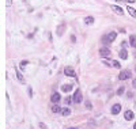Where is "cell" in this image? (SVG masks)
<instances>
[{
	"label": "cell",
	"mask_w": 136,
	"mask_h": 129,
	"mask_svg": "<svg viewBox=\"0 0 136 129\" xmlns=\"http://www.w3.org/2000/svg\"><path fill=\"white\" fill-rule=\"evenodd\" d=\"M127 10L129 11V15H131V16H134V18L136 19V10H135V8H132V7H128V8H127Z\"/></svg>",
	"instance_id": "5bb4252c"
},
{
	"label": "cell",
	"mask_w": 136,
	"mask_h": 129,
	"mask_svg": "<svg viewBox=\"0 0 136 129\" xmlns=\"http://www.w3.org/2000/svg\"><path fill=\"white\" fill-rule=\"evenodd\" d=\"M61 114H63V116H69V114H71V110H69V109H63Z\"/></svg>",
	"instance_id": "ac0fdd59"
},
{
	"label": "cell",
	"mask_w": 136,
	"mask_h": 129,
	"mask_svg": "<svg viewBox=\"0 0 136 129\" xmlns=\"http://www.w3.org/2000/svg\"><path fill=\"white\" fill-rule=\"evenodd\" d=\"M112 10H113L116 14H118V15H123V14H124L123 8H121V7H118V5H112Z\"/></svg>",
	"instance_id": "ba28073f"
},
{
	"label": "cell",
	"mask_w": 136,
	"mask_h": 129,
	"mask_svg": "<svg viewBox=\"0 0 136 129\" xmlns=\"http://www.w3.org/2000/svg\"><path fill=\"white\" fill-rule=\"evenodd\" d=\"M134 129H136V122H135V125H134Z\"/></svg>",
	"instance_id": "4316f807"
},
{
	"label": "cell",
	"mask_w": 136,
	"mask_h": 129,
	"mask_svg": "<svg viewBox=\"0 0 136 129\" xmlns=\"http://www.w3.org/2000/svg\"><path fill=\"white\" fill-rule=\"evenodd\" d=\"M68 129H75V128H68Z\"/></svg>",
	"instance_id": "f1b7e54d"
},
{
	"label": "cell",
	"mask_w": 136,
	"mask_h": 129,
	"mask_svg": "<svg viewBox=\"0 0 136 129\" xmlns=\"http://www.w3.org/2000/svg\"><path fill=\"white\" fill-rule=\"evenodd\" d=\"M61 90L64 91V93H69V91L72 90V86L71 84H65V86H63V87H61Z\"/></svg>",
	"instance_id": "4fadbf2b"
},
{
	"label": "cell",
	"mask_w": 136,
	"mask_h": 129,
	"mask_svg": "<svg viewBox=\"0 0 136 129\" xmlns=\"http://www.w3.org/2000/svg\"><path fill=\"white\" fill-rule=\"evenodd\" d=\"M40 127H41L42 129H46V127H45V124H42V122H41V124H40Z\"/></svg>",
	"instance_id": "603a6c76"
},
{
	"label": "cell",
	"mask_w": 136,
	"mask_h": 129,
	"mask_svg": "<svg viewBox=\"0 0 136 129\" xmlns=\"http://www.w3.org/2000/svg\"><path fill=\"white\" fill-rule=\"evenodd\" d=\"M25 65H27V61H22V63H21V67H22V68H25Z\"/></svg>",
	"instance_id": "44dd1931"
},
{
	"label": "cell",
	"mask_w": 136,
	"mask_h": 129,
	"mask_svg": "<svg viewBox=\"0 0 136 129\" xmlns=\"http://www.w3.org/2000/svg\"><path fill=\"white\" fill-rule=\"evenodd\" d=\"M64 30H65V23H61L60 26H57V35L61 37L63 33H64Z\"/></svg>",
	"instance_id": "52a82bcc"
},
{
	"label": "cell",
	"mask_w": 136,
	"mask_h": 129,
	"mask_svg": "<svg viewBox=\"0 0 136 129\" xmlns=\"http://www.w3.org/2000/svg\"><path fill=\"white\" fill-rule=\"evenodd\" d=\"M116 1H123V0H116Z\"/></svg>",
	"instance_id": "83f0119b"
},
{
	"label": "cell",
	"mask_w": 136,
	"mask_h": 129,
	"mask_svg": "<svg viewBox=\"0 0 136 129\" xmlns=\"http://www.w3.org/2000/svg\"><path fill=\"white\" fill-rule=\"evenodd\" d=\"M82 101H83L82 93H80L79 90H76V91H75V95H74V102H75V103H80Z\"/></svg>",
	"instance_id": "277c9868"
},
{
	"label": "cell",
	"mask_w": 136,
	"mask_h": 129,
	"mask_svg": "<svg viewBox=\"0 0 136 129\" xmlns=\"http://www.w3.org/2000/svg\"><path fill=\"white\" fill-rule=\"evenodd\" d=\"M129 41H131V46L132 48H136V37L135 35H131V37H129Z\"/></svg>",
	"instance_id": "9a60e30c"
},
{
	"label": "cell",
	"mask_w": 136,
	"mask_h": 129,
	"mask_svg": "<svg viewBox=\"0 0 136 129\" xmlns=\"http://www.w3.org/2000/svg\"><path fill=\"white\" fill-rule=\"evenodd\" d=\"M60 99H61V98H60V95H59V94H57V93H54L53 95H52L50 101L53 102V103H59V102H60Z\"/></svg>",
	"instance_id": "30bf717a"
},
{
	"label": "cell",
	"mask_w": 136,
	"mask_h": 129,
	"mask_svg": "<svg viewBox=\"0 0 136 129\" xmlns=\"http://www.w3.org/2000/svg\"><path fill=\"white\" fill-rule=\"evenodd\" d=\"M85 22H86L87 25H91L92 22H94V18H92V16H87V18L85 19Z\"/></svg>",
	"instance_id": "e0dca14e"
},
{
	"label": "cell",
	"mask_w": 136,
	"mask_h": 129,
	"mask_svg": "<svg viewBox=\"0 0 136 129\" xmlns=\"http://www.w3.org/2000/svg\"><path fill=\"white\" fill-rule=\"evenodd\" d=\"M5 4H7V7H10V5H11V0H7V1H5Z\"/></svg>",
	"instance_id": "7402d4cb"
},
{
	"label": "cell",
	"mask_w": 136,
	"mask_h": 129,
	"mask_svg": "<svg viewBox=\"0 0 136 129\" xmlns=\"http://www.w3.org/2000/svg\"><path fill=\"white\" fill-rule=\"evenodd\" d=\"M116 37H117V33L112 31V33H109L108 35L103 37V42H105V44H110L112 41H114V39H116Z\"/></svg>",
	"instance_id": "6da1fadb"
},
{
	"label": "cell",
	"mask_w": 136,
	"mask_h": 129,
	"mask_svg": "<svg viewBox=\"0 0 136 129\" xmlns=\"http://www.w3.org/2000/svg\"><path fill=\"white\" fill-rule=\"evenodd\" d=\"M86 106H87L89 109H91V103H90V102H87V103H86Z\"/></svg>",
	"instance_id": "d4e9b609"
},
{
	"label": "cell",
	"mask_w": 136,
	"mask_h": 129,
	"mask_svg": "<svg viewBox=\"0 0 136 129\" xmlns=\"http://www.w3.org/2000/svg\"><path fill=\"white\" fill-rule=\"evenodd\" d=\"M99 54H101V57H103V59H108V57H110V50H109L108 48H101Z\"/></svg>",
	"instance_id": "7a4b0ae2"
},
{
	"label": "cell",
	"mask_w": 136,
	"mask_h": 129,
	"mask_svg": "<svg viewBox=\"0 0 136 129\" xmlns=\"http://www.w3.org/2000/svg\"><path fill=\"white\" fill-rule=\"evenodd\" d=\"M131 76V71L125 69V71H121L120 75H118V77H120V80H127L128 77Z\"/></svg>",
	"instance_id": "3957f363"
},
{
	"label": "cell",
	"mask_w": 136,
	"mask_h": 129,
	"mask_svg": "<svg viewBox=\"0 0 136 129\" xmlns=\"http://www.w3.org/2000/svg\"><path fill=\"white\" fill-rule=\"evenodd\" d=\"M135 69H136V68H135Z\"/></svg>",
	"instance_id": "f546056e"
},
{
	"label": "cell",
	"mask_w": 136,
	"mask_h": 129,
	"mask_svg": "<svg viewBox=\"0 0 136 129\" xmlns=\"http://www.w3.org/2000/svg\"><path fill=\"white\" fill-rule=\"evenodd\" d=\"M124 117H125V120H134L135 114H134V111L127 110V111H125V114H124Z\"/></svg>",
	"instance_id": "9c48e42d"
},
{
	"label": "cell",
	"mask_w": 136,
	"mask_h": 129,
	"mask_svg": "<svg viewBox=\"0 0 136 129\" xmlns=\"http://www.w3.org/2000/svg\"><path fill=\"white\" fill-rule=\"evenodd\" d=\"M112 64H113V67H116V68H120V67H121V65H120V63H118V61H113Z\"/></svg>",
	"instance_id": "d6986e66"
},
{
	"label": "cell",
	"mask_w": 136,
	"mask_h": 129,
	"mask_svg": "<svg viewBox=\"0 0 136 129\" xmlns=\"http://www.w3.org/2000/svg\"><path fill=\"white\" fill-rule=\"evenodd\" d=\"M64 73H65V75H67V76H72V77H75V76H76V73H75V71L72 69L71 67H65V68H64Z\"/></svg>",
	"instance_id": "5b68a950"
},
{
	"label": "cell",
	"mask_w": 136,
	"mask_h": 129,
	"mask_svg": "<svg viewBox=\"0 0 136 129\" xmlns=\"http://www.w3.org/2000/svg\"><path fill=\"white\" fill-rule=\"evenodd\" d=\"M120 57H121L123 60H127V59H128V53H127L125 49H121V50H120Z\"/></svg>",
	"instance_id": "8fae6325"
},
{
	"label": "cell",
	"mask_w": 136,
	"mask_h": 129,
	"mask_svg": "<svg viewBox=\"0 0 136 129\" xmlns=\"http://www.w3.org/2000/svg\"><path fill=\"white\" fill-rule=\"evenodd\" d=\"M14 69H15V72H16V76H18V80H19V82H21V83H25V79H23L22 73H21V72H19V71H18V68H14Z\"/></svg>",
	"instance_id": "7c38bea8"
},
{
	"label": "cell",
	"mask_w": 136,
	"mask_h": 129,
	"mask_svg": "<svg viewBox=\"0 0 136 129\" xmlns=\"http://www.w3.org/2000/svg\"><path fill=\"white\" fill-rule=\"evenodd\" d=\"M120 111H121V105L116 103V105L112 106V114H118Z\"/></svg>",
	"instance_id": "8992f818"
},
{
	"label": "cell",
	"mask_w": 136,
	"mask_h": 129,
	"mask_svg": "<svg viewBox=\"0 0 136 129\" xmlns=\"http://www.w3.org/2000/svg\"><path fill=\"white\" fill-rule=\"evenodd\" d=\"M125 1H128V3H134L135 0H125Z\"/></svg>",
	"instance_id": "484cf974"
},
{
	"label": "cell",
	"mask_w": 136,
	"mask_h": 129,
	"mask_svg": "<svg viewBox=\"0 0 136 129\" xmlns=\"http://www.w3.org/2000/svg\"><path fill=\"white\" fill-rule=\"evenodd\" d=\"M132 86H134V88H136V79L134 80V82H132Z\"/></svg>",
	"instance_id": "cb8c5ba5"
},
{
	"label": "cell",
	"mask_w": 136,
	"mask_h": 129,
	"mask_svg": "<svg viewBox=\"0 0 136 129\" xmlns=\"http://www.w3.org/2000/svg\"><path fill=\"white\" fill-rule=\"evenodd\" d=\"M123 93H124V87H121V88H118V90H117L118 95H123Z\"/></svg>",
	"instance_id": "ffe728a7"
},
{
	"label": "cell",
	"mask_w": 136,
	"mask_h": 129,
	"mask_svg": "<svg viewBox=\"0 0 136 129\" xmlns=\"http://www.w3.org/2000/svg\"><path fill=\"white\" fill-rule=\"evenodd\" d=\"M52 111H53V113H59V111H61V107H60L59 105H54L53 107H52Z\"/></svg>",
	"instance_id": "2e32d148"
}]
</instances>
